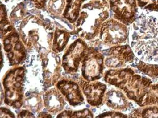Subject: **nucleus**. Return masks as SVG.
<instances>
[{"instance_id":"6","label":"nucleus","mask_w":158,"mask_h":118,"mask_svg":"<svg viewBox=\"0 0 158 118\" xmlns=\"http://www.w3.org/2000/svg\"><path fill=\"white\" fill-rule=\"evenodd\" d=\"M105 56L94 47L89 46L82 59V76L88 82L98 81L103 76Z\"/></svg>"},{"instance_id":"23","label":"nucleus","mask_w":158,"mask_h":118,"mask_svg":"<svg viewBox=\"0 0 158 118\" xmlns=\"http://www.w3.org/2000/svg\"><path fill=\"white\" fill-rule=\"evenodd\" d=\"M57 117H67V118H79V117H94L93 112L89 109H84L80 111L65 110L59 114Z\"/></svg>"},{"instance_id":"13","label":"nucleus","mask_w":158,"mask_h":118,"mask_svg":"<svg viewBox=\"0 0 158 118\" xmlns=\"http://www.w3.org/2000/svg\"><path fill=\"white\" fill-rule=\"evenodd\" d=\"M131 47L139 60L148 63H158V37L132 41Z\"/></svg>"},{"instance_id":"4","label":"nucleus","mask_w":158,"mask_h":118,"mask_svg":"<svg viewBox=\"0 0 158 118\" xmlns=\"http://www.w3.org/2000/svg\"><path fill=\"white\" fill-rule=\"evenodd\" d=\"M25 76L24 67L16 66L9 70L4 76V101L6 105L14 109H18L23 107Z\"/></svg>"},{"instance_id":"3","label":"nucleus","mask_w":158,"mask_h":118,"mask_svg":"<svg viewBox=\"0 0 158 118\" xmlns=\"http://www.w3.org/2000/svg\"><path fill=\"white\" fill-rule=\"evenodd\" d=\"M110 10L107 0H89L82 5L75 22L76 34L84 41L94 40L103 23L109 18Z\"/></svg>"},{"instance_id":"17","label":"nucleus","mask_w":158,"mask_h":118,"mask_svg":"<svg viewBox=\"0 0 158 118\" xmlns=\"http://www.w3.org/2000/svg\"><path fill=\"white\" fill-rule=\"evenodd\" d=\"M85 0H66L65 8L62 16L71 24L77 22L82 6Z\"/></svg>"},{"instance_id":"32","label":"nucleus","mask_w":158,"mask_h":118,"mask_svg":"<svg viewBox=\"0 0 158 118\" xmlns=\"http://www.w3.org/2000/svg\"><path fill=\"white\" fill-rule=\"evenodd\" d=\"M38 117H52V116H51L49 114H47L46 112H41L39 113Z\"/></svg>"},{"instance_id":"18","label":"nucleus","mask_w":158,"mask_h":118,"mask_svg":"<svg viewBox=\"0 0 158 118\" xmlns=\"http://www.w3.org/2000/svg\"><path fill=\"white\" fill-rule=\"evenodd\" d=\"M71 33L67 30L60 29L57 27L54 32L52 51L59 54L65 49L70 38Z\"/></svg>"},{"instance_id":"12","label":"nucleus","mask_w":158,"mask_h":118,"mask_svg":"<svg viewBox=\"0 0 158 118\" xmlns=\"http://www.w3.org/2000/svg\"><path fill=\"white\" fill-rule=\"evenodd\" d=\"M78 84L90 106L99 108L104 104V97L107 90L106 84L98 81L88 82L82 76L79 77Z\"/></svg>"},{"instance_id":"1","label":"nucleus","mask_w":158,"mask_h":118,"mask_svg":"<svg viewBox=\"0 0 158 118\" xmlns=\"http://www.w3.org/2000/svg\"><path fill=\"white\" fill-rule=\"evenodd\" d=\"M103 78L105 83L122 90L129 100L139 107H142L144 99L153 83L151 78L129 67L108 70Z\"/></svg>"},{"instance_id":"21","label":"nucleus","mask_w":158,"mask_h":118,"mask_svg":"<svg viewBox=\"0 0 158 118\" xmlns=\"http://www.w3.org/2000/svg\"><path fill=\"white\" fill-rule=\"evenodd\" d=\"M25 96L27 97V98H24V100L23 105L24 108H25L26 109L32 111L34 112H36L41 109L43 104L40 95L34 92H29V95H26Z\"/></svg>"},{"instance_id":"24","label":"nucleus","mask_w":158,"mask_h":118,"mask_svg":"<svg viewBox=\"0 0 158 118\" xmlns=\"http://www.w3.org/2000/svg\"><path fill=\"white\" fill-rule=\"evenodd\" d=\"M151 105L158 106V83L152 84L144 99L142 107Z\"/></svg>"},{"instance_id":"33","label":"nucleus","mask_w":158,"mask_h":118,"mask_svg":"<svg viewBox=\"0 0 158 118\" xmlns=\"http://www.w3.org/2000/svg\"><path fill=\"white\" fill-rule=\"evenodd\" d=\"M3 1H5V2H8L10 1V0H3Z\"/></svg>"},{"instance_id":"10","label":"nucleus","mask_w":158,"mask_h":118,"mask_svg":"<svg viewBox=\"0 0 158 118\" xmlns=\"http://www.w3.org/2000/svg\"><path fill=\"white\" fill-rule=\"evenodd\" d=\"M113 18L128 26L134 23L138 11L136 0H109Z\"/></svg>"},{"instance_id":"26","label":"nucleus","mask_w":158,"mask_h":118,"mask_svg":"<svg viewBox=\"0 0 158 118\" xmlns=\"http://www.w3.org/2000/svg\"><path fill=\"white\" fill-rule=\"evenodd\" d=\"M26 11L23 3H20L15 8L10 14V19L12 22H17L26 17Z\"/></svg>"},{"instance_id":"27","label":"nucleus","mask_w":158,"mask_h":118,"mask_svg":"<svg viewBox=\"0 0 158 118\" xmlns=\"http://www.w3.org/2000/svg\"><path fill=\"white\" fill-rule=\"evenodd\" d=\"M138 6L142 10L158 12V0H136Z\"/></svg>"},{"instance_id":"19","label":"nucleus","mask_w":158,"mask_h":118,"mask_svg":"<svg viewBox=\"0 0 158 118\" xmlns=\"http://www.w3.org/2000/svg\"><path fill=\"white\" fill-rule=\"evenodd\" d=\"M135 67L144 75L153 80H158V63H151L143 62L136 58Z\"/></svg>"},{"instance_id":"31","label":"nucleus","mask_w":158,"mask_h":118,"mask_svg":"<svg viewBox=\"0 0 158 118\" xmlns=\"http://www.w3.org/2000/svg\"><path fill=\"white\" fill-rule=\"evenodd\" d=\"M18 117H34L35 116L28 109H23L19 114Z\"/></svg>"},{"instance_id":"2","label":"nucleus","mask_w":158,"mask_h":118,"mask_svg":"<svg viewBox=\"0 0 158 118\" xmlns=\"http://www.w3.org/2000/svg\"><path fill=\"white\" fill-rule=\"evenodd\" d=\"M54 31L53 26L32 14L22 20L18 28L26 47L35 50L40 55L51 51Z\"/></svg>"},{"instance_id":"14","label":"nucleus","mask_w":158,"mask_h":118,"mask_svg":"<svg viewBox=\"0 0 158 118\" xmlns=\"http://www.w3.org/2000/svg\"><path fill=\"white\" fill-rule=\"evenodd\" d=\"M56 87L70 105L76 106L84 103V95L80 85L75 82L63 78L57 82Z\"/></svg>"},{"instance_id":"28","label":"nucleus","mask_w":158,"mask_h":118,"mask_svg":"<svg viewBox=\"0 0 158 118\" xmlns=\"http://www.w3.org/2000/svg\"><path fill=\"white\" fill-rule=\"evenodd\" d=\"M128 116L126 114L122 113L120 111H108L104 113H102L97 116V117H128Z\"/></svg>"},{"instance_id":"15","label":"nucleus","mask_w":158,"mask_h":118,"mask_svg":"<svg viewBox=\"0 0 158 118\" xmlns=\"http://www.w3.org/2000/svg\"><path fill=\"white\" fill-rule=\"evenodd\" d=\"M130 101L122 90L115 87L106 90L103 103L113 110L126 112L132 106L133 103Z\"/></svg>"},{"instance_id":"25","label":"nucleus","mask_w":158,"mask_h":118,"mask_svg":"<svg viewBox=\"0 0 158 118\" xmlns=\"http://www.w3.org/2000/svg\"><path fill=\"white\" fill-rule=\"evenodd\" d=\"M15 27L11 24L9 20L6 6L2 3L1 5V37L2 38L8 32Z\"/></svg>"},{"instance_id":"16","label":"nucleus","mask_w":158,"mask_h":118,"mask_svg":"<svg viewBox=\"0 0 158 118\" xmlns=\"http://www.w3.org/2000/svg\"><path fill=\"white\" fill-rule=\"evenodd\" d=\"M64 96L57 88H51L43 95V102L46 109L54 115L63 111L66 104Z\"/></svg>"},{"instance_id":"29","label":"nucleus","mask_w":158,"mask_h":118,"mask_svg":"<svg viewBox=\"0 0 158 118\" xmlns=\"http://www.w3.org/2000/svg\"><path fill=\"white\" fill-rule=\"evenodd\" d=\"M32 5L39 10H44L46 7L48 0H29Z\"/></svg>"},{"instance_id":"20","label":"nucleus","mask_w":158,"mask_h":118,"mask_svg":"<svg viewBox=\"0 0 158 118\" xmlns=\"http://www.w3.org/2000/svg\"><path fill=\"white\" fill-rule=\"evenodd\" d=\"M130 117H158V106H146L133 109L129 114Z\"/></svg>"},{"instance_id":"30","label":"nucleus","mask_w":158,"mask_h":118,"mask_svg":"<svg viewBox=\"0 0 158 118\" xmlns=\"http://www.w3.org/2000/svg\"><path fill=\"white\" fill-rule=\"evenodd\" d=\"M14 114L8 109L1 108V117H15Z\"/></svg>"},{"instance_id":"9","label":"nucleus","mask_w":158,"mask_h":118,"mask_svg":"<svg viewBox=\"0 0 158 118\" xmlns=\"http://www.w3.org/2000/svg\"><path fill=\"white\" fill-rule=\"evenodd\" d=\"M89 47L85 41L80 37L69 46L62 60V67L65 73L73 75L78 71Z\"/></svg>"},{"instance_id":"7","label":"nucleus","mask_w":158,"mask_h":118,"mask_svg":"<svg viewBox=\"0 0 158 118\" xmlns=\"http://www.w3.org/2000/svg\"><path fill=\"white\" fill-rule=\"evenodd\" d=\"M101 52L105 56V67L110 69L126 67L133 63L136 60L131 47L127 44L112 46Z\"/></svg>"},{"instance_id":"8","label":"nucleus","mask_w":158,"mask_h":118,"mask_svg":"<svg viewBox=\"0 0 158 118\" xmlns=\"http://www.w3.org/2000/svg\"><path fill=\"white\" fill-rule=\"evenodd\" d=\"M3 49L10 66L23 64L26 58V46L15 28L4 35Z\"/></svg>"},{"instance_id":"11","label":"nucleus","mask_w":158,"mask_h":118,"mask_svg":"<svg viewBox=\"0 0 158 118\" xmlns=\"http://www.w3.org/2000/svg\"><path fill=\"white\" fill-rule=\"evenodd\" d=\"M42 59L43 78L44 87H50L59 80L62 62L60 56L52 51L41 55Z\"/></svg>"},{"instance_id":"5","label":"nucleus","mask_w":158,"mask_h":118,"mask_svg":"<svg viewBox=\"0 0 158 118\" xmlns=\"http://www.w3.org/2000/svg\"><path fill=\"white\" fill-rule=\"evenodd\" d=\"M128 26L112 18L105 21L100 28L98 40L107 46H114L126 44L129 39Z\"/></svg>"},{"instance_id":"22","label":"nucleus","mask_w":158,"mask_h":118,"mask_svg":"<svg viewBox=\"0 0 158 118\" xmlns=\"http://www.w3.org/2000/svg\"><path fill=\"white\" fill-rule=\"evenodd\" d=\"M66 0H49L47 10L52 16L62 15L65 8Z\"/></svg>"}]
</instances>
